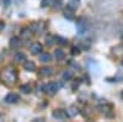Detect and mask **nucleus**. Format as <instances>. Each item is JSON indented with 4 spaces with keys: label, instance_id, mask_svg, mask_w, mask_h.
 Returning <instances> with one entry per match:
<instances>
[{
    "label": "nucleus",
    "instance_id": "nucleus-26",
    "mask_svg": "<svg viewBox=\"0 0 123 122\" xmlns=\"http://www.w3.org/2000/svg\"><path fill=\"white\" fill-rule=\"evenodd\" d=\"M121 96H122V97H123V91H122V93H121Z\"/></svg>",
    "mask_w": 123,
    "mask_h": 122
},
{
    "label": "nucleus",
    "instance_id": "nucleus-23",
    "mask_svg": "<svg viewBox=\"0 0 123 122\" xmlns=\"http://www.w3.org/2000/svg\"><path fill=\"white\" fill-rule=\"evenodd\" d=\"M3 4H4V6H9L11 4V0H3Z\"/></svg>",
    "mask_w": 123,
    "mask_h": 122
},
{
    "label": "nucleus",
    "instance_id": "nucleus-1",
    "mask_svg": "<svg viewBox=\"0 0 123 122\" xmlns=\"http://www.w3.org/2000/svg\"><path fill=\"white\" fill-rule=\"evenodd\" d=\"M0 80L9 86L14 85L17 81V70L15 69V67L9 65L1 69V72H0Z\"/></svg>",
    "mask_w": 123,
    "mask_h": 122
},
{
    "label": "nucleus",
    "instance_id": "nucleus-6",
    "mask_svg": "<svg viewBox=\"0 0 123 122\" xmlns=\"http://www.w3.org/2000/svg\"><path fill=\"white\" fill-rule=\"evenodd\" d=\"M38 75H39L41 78H47V77H49V75H52V69L48 68V67L41 68L39 72H38Z\"/></svg>",
    "mask_w": 123,
    "mask_h": 122
},
{
    "label": "nucleus",
    "instance_id": "nucleus-28",
    "mask_svg": "<svg viewBox=\"0 0 123 122\" xmlns=\"http://www.w3.org/2000/svg\"><path fill=\"white\" fill-rule=\"evenodd\" d=\"M122 65H123V62H122Z\"/></svg>",
    "mask_w": 123,
    "mask_h": 122
},
{
    "label": "nucleus",
    "instance_id": "nucleus-13",
    "mask_svg": "<svg viewBox=\"0 0 123 122\" xmlns=\"http://www.w3.org/2000/svg\"><path fill=\"white\" fill-rule=\"evenodd\" d=\"M31 36H32V32H31V30L30 28H22L21 30V37H24L25 39H27V38H30Z\"/></svg>",
    "mask_w": 123,
    "mask_h": 122
},
{
    "label": "nucleus",
    "instance_id": "nucleus-5",
    "mask_svg": "<svg viewBox=\"0 0 123 122\" xmlns=\"http://www.w3.org/2000/svg\"><path fill=\"white\" fill-rule=\"evenodd\" d=\"M30 52L32 53V54H38V53H41V52H42V45H41L39 42H35L32 46H31Z\"/></svg>",
    "mask_w": 123,
    "mask_h": 122
},
{
    "label": "nucleus",
    "instance_id": "nucleus-27",
    "mask_svg": "<svg viewBox=\"0 0 123 122\" xmlns=\"http://www.w3.org/2000/svg\"><path fill=\"white\" fill-rule=\"evenodd\" d=\"M122 39H123V35H122Z\"/></svg>",
    "mask_w": 123,
    "mask_h": 122
},
{
    "label": "nucleus",
    "instance_id": "nucleus-11",
    "mask_svg": "<svg viewBox=\"0 0 123 122\" xmlns=\"http://www.w3.org/2000/svg\"><path fill=\"white\" fill-rule=\"evenodd\" d=\"M15 62H17V63H25V62H26V56H25V53L17 52V53L15 54Z\"/></svg>",
    "mask_w": 123,
    "mask_h": 122
},
{
    "label": "nucleus",
    "instance_id": "nucleus-21",
    "mask_svg": "<svg viewBox=\"0 0 123 122\" xmlns=\"http://www.w3.org/2000/svg\"><path fill=\"white\" fill-rule=\"evenodd\" d=\"M46 41H47L48 46H52V45L55 42V37H53V36H47V37H46Z\"/></svg>",
    "mask_w": 123,
    "mask_h": 122
},
{
    "label": "nucleus",
    "instance_id": "nucleus-18",
    "mask_svg": "<svg viewBox=\"0 0 123 122\" xmlns=\"http://www.w3.org/2000/svg\"><path fill=\"white\" fill-rule=\"evenodd\" d=\"M54 0H42V4H41V6L42 7H47V6H50L53 5Z\"/></svg>",
    "mask_w": 123,
    "mask_h": 122
},
{
    "label": "nucleus",
    "instance_id": "nucleus-20",
    "mask_svg": "<svg viewBox=\"0 0 123 122\" xmlns=\"http://www.w3.org/2000/svg\"><path fill=\"white\" fill-rule=\"evenodd\" d=\"M80 84H81V79H75V80H74V83H73V85H71V89L75 91V90L79 88Z\"/></svg>",
    "mask_w": 123,
    "mask_h": 122
},
{
    "label": "nucleus",
    "instance_id": "nucleus-24",
    "mask_svg": "<svg viewBox=\"0 0 123 122\" xmlns=\"http://www.w3.org/2000/svg\"><path fill=\"white\" fill-rule=\"evenodd\" d=\"M4 27H5V24H4L3 21H0V32H1L3 30H4Z\"/></svg>",
    "mask_w": 123,
    "mask_h": 122
},
{
    "label": "nucleus",
    "instance_id": "nucleus-15",
    "mask_svg": "<svg viewBox=\"0 0 123 122\" xmlns=\"http://www.w3.org/2000/svg\"><path fill=\"white\" fill-rule=\"evenodd\" d=\"M62 78H63V80H65V81L71 80V79H73V72H70V70H67V72H64V73H63Z\"/></svg>",
    "mask_w": 123,
    "mask_h": 122
},
{
    "label": "nucleus",
    "instance_id": "nucleus-4",
    "mask_svg": "<svg viewBox=\"0 0 123 122\" xmlns=\"http://www.w3.org/2000/svg\"><path fill=\"white\" fill-rule=\"evenodd\" d=\"M18 100H20V96L14 93H10L5 96V103H7V104H16Z\"/></svg>",
    "mask_w": 123,
    "mask_h": 122
},
{
    "label": "nucleus",
    "instance_id": "nucleus-8",
    "mask_svg": "<svg viewBox=\"0 0 123 122\" xmlns=\"http://www.w3.org/2000/svg\"><path fill=\"white\" fill-rule=\"evenodd\" d=\"M24 68H25V70H27V72H35L36 64L32 62V60H26V62L24 63Z\"/></svg>",
    "mask_w": 123,
    "mask_h": 122
},
{
    "label": "nucleus",
    "instance_id": "nucleus-2",
    "mask_svg": "<svg viewBox=\"0 0 123 122\" xmlns=\"http://www.w3.org/2000/svg\"><path fill=\"white\" fill-rule=\"evenodd\" d=\"M59 89V85L57 83H54V81H50V83H48L47 85H44L43 90H44V93L49 94V95H54L57 91Z\"/></svg>",
    "mask_w": 123,
    "mask_h": 122
},
{
    "label": "nucleus",
    "instance_id": "nucleus-7",
    "mask_svg": "<svg viewBox=\"0 0 123 122\" xmlns=\"http://www.w3.org/2000/svg\"><path fill=\"white\" fill-rule=\"evenodd\" d=\"M20 46H21V41H20L18 37H11V38H10V48L16 49Z\"/></svg>",
    "mask_w": 123,
    "mask_h": 122
},
{
    "label": "nucleus",
    "instance_id": "nucleus-17",
    "mask_svg": "<svg viewBox=\"0 0 123 122\" xmlns=\"http://www.w3.org/2000/svg\"><path fill=\"white\" fill-rule=\"evenodd\" d=\"M64 16L68 19V20H74V15H73V10H65V13H64Z\"/></svg>",
    "mask_w": 123,
    "mask_h": 122
},
{
    "label": "nucleus",
    "instance_id": "nucleus-9",
    "mask_svg": "<svg viewBox=\"0 0 123 122\" xmlns=\"http://www.w3.org/2000/svg\"><path fill=\"white\" fill-rule=\"evenodd\" d=\"M80 5V0H68L67 3V7L70 10H76Z\"/></svg>",
    "mask_w": 123,
    "mask_h": 122
},
{
    "label": "nucleus",
    "instance_id": "nucleus-22",
    "mask_svg": "<svg viewBox=\"0 0 123 122\" xmlns=\"http://www.w3.org/2000/svg\"><path fill=\"white\" fill-rule=\"evenodd\" d=\"M71 54H73V56L80 54V48L79 47H73V48H71Z\"/></svg>",
    "mask_w": 123,
    "mask_h": 122
},
{
    "label": "nucleus",
    "instance_id": "nucleus-12",
    "mask_svg": "<svg viewBox=\"0 0 123 122\" xmlns=\"http://www.w3.org/2000/svg\"><path fill=\"white\" fill-rule=\"evenodd\" d=\"M50 59H52V56H50L48 52H44L39 56V60L42 63H47V62H50Z\"/></svg>",
    "mask_w": 123,
    "mask_h": 122
},
{
    "label": "nucleus",
    "instance_id": "nucleus-16",
    "mask_svg": "<svg viewBox=\"0 0 123 122\" xmlns=\"http://www.w3.org/2000/svg\"><path fill=\"white\" fill-rule=\"evenodd\" d=\"M20 91H22L24 94H30V93H31V86L27 85V84L21 85V86H20Z\"/></svg>",
    "mask_w": 123,
    "mask_h": 122
},
{
    "label": "nucleus",
    "instance_id": "nucleus-3",
    "mask_svg": "<svg viewBox=\"0 0 123 122\" xmlns=\"http://www.w3.org/2000/svg\"><path fill=\"white\" fill-rule=\"evenodd\" d=\"M52 116H53V118H57V120H65L68 117V114H67L65 110L57 109L52 112Z\"/></svg>",
    "mask_w": 123,
    "mask_h": 122
},
{
    "label": "nucleus",
    "instance_id": "nucleus-10",
    "mask_svg": "<svg viewBox=\"0 0 123 122\" xmlns=\"http://www.w3.org/2000/svg\"><path fill=\"white\" fill-rule=\"evenodd\" d=\"M67 114H68V117H75L78 114H79V110L76 106H70L68 110H67Z\"/></svg>",
    "mask_w": 123,
    "mask_h": 122
},
{
    "label": "nucleus",
    "instance_id": "nucleus-14",
    "mask_svg": "<svg viewBox=\"0 0 123 122\" xmlns=\"http://www.w3.org/2000/svg\"><path fill=\"white\" fill-rule=\"evenodd\" d=\"M54 57H55L57 60H60V59H63V58L65 57V53H64L62 49H55V51H54Z\"/></svg>",
    "mask_w": 123,
    "mask_h": 122
},
{
    "label": "nucleus",
    "instance_id": "nucleus-25",
    "mask_svg": "<svg viewBox=\"0 0 123 122\" xmlns=\"http://www.w3.org/2000/svg\"><path fill=\"white\" fill-rule=\"evenodd\" d=\"M1 60H3V54L0 53V62H1Z\"/></svg>",
    "mask_w": 123,
    "mask_h": 122
},
{
    "label": "nucleus",
    "instance_id": "nucleus-19",
    "mask_svg": "<svg viewBox=\"0 0 123 122\" xmlns=\"http://www.w3.org/2000/svg\"><path fill=\"white\" fill-rule=\"evenodd\" d=\"M55 42H58V43H60V45H67L68 41H67V38H63V37H60V36H57V37H55Z\"/></svg>",
    "mask_w": 123,
    "mask_h": 122
}]
</instances>
